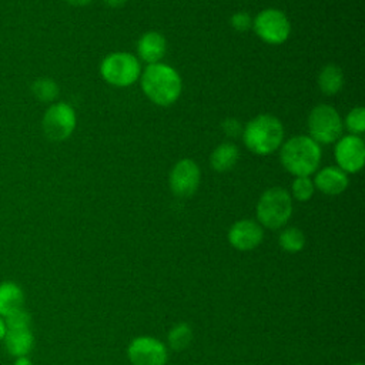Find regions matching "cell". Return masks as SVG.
I'll return each instance as SVG.
<instances>
[{
    "label": "cell",
    "instance_id": "2e32d148",
    "mask_svg": "<svg viewBox=\"0 0 365 365\" xmlns=\"http://www.w3.org/2000/svg\"><path fill=\"white\" fill-rule=\"evenodd\" d=\"M20 308H24L23 288L14 281L0 282V317L6 318Z\"/></svg>",
    "mask_w": 365,
    "mask_h": 365
},
{
    "label": "cell",
    "instance_id": "8992f818",
    "mask_svg": "<svg viewBox=\"0 0 365 365\" xmlns=\"http://www.w3.org/2000/svg\"><path fill=\"white\" fill-rule=\"evenodd\" d=\"M308 130L311 138L317 144H329L339 138L342 131V120L334 107L319 104L309 113Z\"/></svg>",
    "mask_w": 365,
    "mask_h": 365
},
{
    "label": "cell",
    "instance_id": "83f0119b",
    "mask_svg": "<svg viewBox=\"0 0 365 365\" xmlns=\"http://www.w3.org/2000/svg\"><path fill=\"white\" fill-rule=\"evenodd\" d=\"M108 7H121L127 0H103Z\"/></svg>",
    "mask_w": 365,
    "mask_h": 365
},
{
    "label": "cell",
    "instance_id": "7a4b0ae2",
    "mask_svg": "<svg viewBox=\"0 0 365 365\" xmlns=\"http://www.w3.org/2000/svg\"><path fill=\"white\" fill-rule=\"evenodd\" d=\"M281 163L295 177H308L321 161V148L311 137L297 135L289 138L281 148Z\"/></svg>",
    "mask_w": 365,
    "mask_h": 365
},
{
    "label": "cell",
    "instance_id": "4fadbf2b",
    "mask_svg": "<svg viewBox=\"0 0 365 365\" xmlns=\"http://www.w3.org/2000/svg\"><path fill=\"white\" fill-rule=\"evenodd\" d=\"M6 351L14 356H27L34 346V335L30 328H13L6 329L4 338Z\"/></svg>",
    "mask_w": 365,
    "mask_h": 365
},
{
    "label": "cell",
    "instance_id": "277c9868",
    "mask_svg": "<svg viewBox=\"0 0 365 365\" xmlns=\"http://www.w3.org/2000/svg\"><path fill=\"white\" fill-rule=\"evenodd\" d=\"M292 214V200L288 191L272 187L262 192L257 204V218L261 227L278 230L284 227Z\"/></svg>",
    "mask_w": 365,
    "mask_h": 365
},
{
    "label": "cell",
    "instance_id": "d6986e66",
    "mask_svg": "<svg viewBox=\"0 0 365 365\" xmlns=\"http://www.w3.org/2000/svg\"><path fill=\"white\" fill-rule=\"evenodd\" d=\"M307 242L305 234L297 228V227H288L285 230L281 231L279 237H278V244L279 247L289 254H295L304 250Z\"/></svg>",
    "mask_w": 365,
    "mask_h": 365
},
{
    "label": "cell",
    "instance_id": "f546056e",
    "mask_svg": "<svg viewBox=\"0 0 365 365\" xmlns=\"http://www.w3.org/2000/svg\"><path fill=\"white\" fill-rule=\"evenodd\" d=\"M6 322L4 319L0 317V342H3V338H4V334H6Z\"/></svg>",
    "mask_w": 365,
    "mask_h": 365
},
{
    "label": "cell",
    "instance_id": "d4e9b609",
    "mask_svg": "<svg viewBox=\"0 0 365 365\" xmlns=\"http://www.w3.org/2000/svg\"><path fill=\"white\" fill-rule=\"evenodd\" d=\"M252 24L251 16L247 11H237L231 16V26L237 31H247Z\"/></svg>",
    "mask_w": 365,
    "mask_h": 365
},
{
    "label": "cell",
    "instance_id": "3957f363",
    "mask_svg": "<svg viewBox=\"0 0 365 365\" xmlns=\"http://www.w3.org/2000/svg\"><path fill=\"white\" fill-rule=\"evenodd\" d=\"M284 138L281 121L269 114H261L252 118L242 130V140L248 150L258 155H267L275 151Z\"/></svg>",
    "mask_w": 365,
    "mask_h": 365
},
{
    "label": "cell",
    "instance_id": "7402d4cb",
    "mask_svg": "<svg viewBox=\"0 0 365 365\" xmlns=\"http://www.w3.org/2000/svg\"><path fill=\"white\" fill-rule=\"evenodd\" d=\"M291 190H292L294 198L304 202L312 197L315 187H314V182L308 177H297L292 181Z\"/></svg>",
    "mask_w": 365,
    "mask_h": 365
},
{
    "label": "cell",
    "instance_id": "9c48e42d",
    "mask_svg": "<svg viewBox=\"0 0 365 365\" xmlns=\"http://www.w3.org/2000/svg\"><path fill=\"white\" fill-rule=\"evenodd\" d=\"M127 358L131 365H165L167 346L154 336H137L127 346Z\"/></svg>",
    "mask_w": 365,
    "mask_h": 365
},
{
    "label": "cell",
    "instance_id": "484cf974",
    "mask_svg": "<svg viewBox=\"0 0 365 365\" xmlns=\"http://www.w3.org/2000/svg\"><path fill=\"white\" fill-rule=\"evenodd\" d=\"M222 131L228 137H237L242 133V127L237 118H225L222 121Z\"/></svg>",
    "mask_w": 365,
    "mask_h": 365
},
{
    "label": "cell",
    "instance_id": "603a6c76",
    "mask_svg": "<svg viewBox=\"0 0 365 365\" xmlns=\"http://www.w3.org/2000/svg\"><path fill=\"white\" fill-rule=\"evenodd\" d=\"M346 128L354 134H361L365 130V111L362 107L352 108L345 118Z\"/></svg>",
    "mask_w": 365,
    "mask_h": 365
},
{
    "label": "cell",
    "instance_id": "f1b7e54d",
    "mask_svg": "<svg viewBox=\"0 0 365 365\" xmlns=\"http://www.w3.org/2000/svg\"><path fill=\"white\" fill-rule=\"evenodd\" d=\"M66 1L70 3L71 6H87L93 0H66Z\"/></svg>",
    "mask_w": 365,
    "mask_h": 365
},
{
    "label": "cell",
    "instance_id": "8fae6325",
    "mask_svg": "<svg viewBox=\"0 0 365 365\" xmlns=\"http://www.w3.org/2000/svg\"><path fill=\"white\" fill-rule=\"evenodd\" d=\"M335 158L342 171L356 173L365 160V147L358 135H345L335 145Z\"/></svg>",
    "mask_w": 365,
    "mask_h": 365
},
{
    "label": "cell",
    "instance_id": "e0dca14e",
    "mask_svg": "<svg viewBox=\"0 0 365 365\" xmlns=\"http://www.w3.org/2000/svg\"><path fill=\"white\" fill-rule=\"evenodd\" d=\"M238 157H240V153H238L237 145H234L231 143H221L211 153L210 163L215 171L224 173V171L231 170L237 164Z\"/></svg>",
    "mask_w": 365,
    "mask_h": 365
},
{
    "label": "cell",
    "instance_id": "44dd1931",
    "mask_svg": "<svg viewBox=\"0 0 365 365\" xmlns=\"http://www.w3.org/2000/svg\"><path fill=\"white\" fill-rule=\"evenodd\" d=\"M31 91L40 101H53L58 96V86L54 80L41 77L31 84Z\"/></svg>",
    "mask_w": 365,
    "mask_h": 365
},
{
    "label": "cell",
    "instance_id": "ba28073f",
    "mask_svg": "<svg viewBox=\"0 0 365 365\" xmlns=\"http://www.w3.org/2000/svg\"><path fill=\"white\" fill-rule=\"evenodd\" d=\"M76 128V113L67 103L53 104L43 117V130L48 140L63 141Z\"/></svg>",
    "mask_w": 365,
    "mask_h": 365
},
{
    "label": "cell",
    "instance_id": "7c38bea8",
    "mask_svg": "<svg viewBox=\"0 0 365 365\" xmlns=\"http://www.w3.org/2000/svg\"><path fill=\"white\" fill-rule=\"evenodd\" d=\"M264 238L262 227L254 220H240L228 231V242L238 251H251L257 248Z\"/></svg>",
    "mask_w": 365,
    "mask_h": 365
},
{
    "label": "cell",
    "instance_id": "cb8c5ba5",
    "mask_svg": "<svg viewBox=\"0 0 365 365\" xmlns=\"http://www.w3.org/2000/svg\"><path fill=\"white\" fill-rule=\"evenodd\" d=\"M3 319L6 322V328L7 329L30 328V324H31V317H30V314L24 308H20V309L11 312L10 315H7Z\"/></svg>",
    "mask_w": 365,
    "mask_h": 365
},
{
    "label": "cell",
    "instance_id": "ffe728a7",
    "mask_svg": "<svg viewBox=\"0 0 365 365\" xmlns=\"http://www.w3.org/2000/svg\"><path fill=\"white\" fill-rule=\"evenodd\" d=\"M192 338H194V334L191 327L187 322H178L168 331L167 342L171 349L182 351L191 344Z\"/></svg>",
    "mask_w": 365,
    "mask_h": 365
},
{
    "label": "cell",
    "instance_id": "6da1fadb",
    "mask_svg": "<svg viewBox=\"0 0 365 365\" xmlns=\"http://www.w3.org/2000/svg\"><path fill=\"white\" fill-rule=\"evenodd\" d=\"M141 88L144 94L158 106H171L181 94L182 83L180 74L163 63L148 64L141 74Z\"/></svg>",
    "mask_w": 365,
    "mask_h": 365
},
{
    "label": "cell",
    "instance_id": "4dcf8cb0",
    "mask_svg": "<svg viewBox=\"0 0 365 365\" xmlns=\"http://www.w3.org/2000/svg\"><path fill=\"white\" fill-rule=\"evenodd\" d=\"M351 365H364L362 362H355V364H351Z\"/></svg>",
    "mask_w": 365,
    "mask_h": 365
},
{
    "label": "cell",
    "instance_id": "5b68a950",
    "mask_svg": "<svg viewBox=\"0 0 365 365\" xmlns=\"http://www.w3.org/2000/svg\"><path fill=\"white\" fill-rule=\"evenodd\" d=\"M100 73L108 84L127 87L140 77V63L130 53H113L103 60Z\"/></svg>",
    "mask_w": 365,
    "mask_h": 365
},
{
    "label": "cell",
    "instance_id": "52a82bcc",
    "mask_svg": "<svg viewBox=\"0 0 365 365\" xmlns=\"http://www.w3.org/2000/svg\"><path fill=\"white\" fill-rule=\"evenodd\" d=\"M252 26L257 36L268 44H281L291 33L288 17L277 9H267L258 13Z\"/></svg>",
    "mask_w": 365,
    "mask_h": 365
},
{
    "label": "cell",
    "instance_id": "5bb4252c",
    "mask_svg": "<svg viewBox=\"0 0 365 365\" xmlns=\"http://www.w3.org/2000/svg\"><path fill=\"white\" fill-rule=\"evenodd\" d=\"M167 50V43L163 34L157 31H148L143 34L137 43V53L141 60L148 64L158 63Z\"/></svg>",
    "mask_w": 365,
    "mask_h": 365
},
{
    "label": "cell",
    "instance_id": "9a60e30c",
    "mask_svg": "<svg viewBox=\"0 0 365 365\" xmlns=\"http://www.w3.org/2000/svg\"><path fill=\"white\" fill-rule=\"evenodd\" d=\"M314 187L328 195H338L348 187V177L341 168L325 167L322 168L314 181Z\"/></svg>",
    "mask_w": 365,
    "mask_h": 365
},
{
    "label": "cell",
    "instance_id": "30bf717a",
    "mask_svg": "<svg viewBox=\"0 0 365 365\" xmlns=\"http://www.w3.org/2000/svg\"><path fill=\"white\" fill-rule=\"evenodd\" d=\"M201 180V171L195 161L190 158L180 160L170 173V188L178 197H191Z\"/></svg>",
    "mask_w": 365,
    "mask_h": 365
},
{
    "label": "cell",
    "instance_id": "ac0fdd59",
    "mask_svg": "<svg viewBox=\"0 0 365 365\" xmlns=\"http://www.w3.org/2000/svg\"><path fill=\"white\" fill-rule=\"evenodd\" d=\"M344 73L335 64L325 66L318 76V86L324 94H335L342 88Z\"/></svg>",
    "mask_w": 365,
    "mask_h": 365
},
{
    "label": "cell",
    "instance_id": "4316f807",
    "mask_svg": "<svg viewBox=\"0 0 365 365\" xmlns=\"http://www.w3.org/2000/svg\"><path fill=\"white\" fill-rule=\"evenodd\" d=\"M13 365H34V364L29 356H19V358H14Z\"/></svg>",
    "mask_w": 365,
    "mask_h": 365
}]
</instances>
